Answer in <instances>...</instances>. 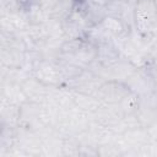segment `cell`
Wrapping results in <instances>:
<instances>
[{"label":"cell","mask_w":157,"mask_h":157,"mask_svg":"<svg viewBox=\"0 0 157 157\" xmlns=\"http://www.w3.org/2000/svg\"><path fill=\"white\" fill-rule=\"evenodd\" d=\"M102 26H103V29H105L107 32L114 33V34H121L125 29L123 20L119 17H114V16L103 17L102 18Z\"/></svg>","instance_id":"cell-1"},{"label":"cell","mask_w":157,"mask_h":157,"mask_svg":"<svg viewBox=\"0 0 157 157\" xmlns=\"http://www.w3.org/2000/svg\"><path fill=\"white\" fill-rule=\"evenodd\" d=\"M113 0H90L91 4H94V5H98V6H102V7H105L108 4H110Z\"/></svg>","instance_id":"cell-2"},{"label":"cell","mask_w":157,"mask_h":157,"mask_svg":"<svg viewBox=\"0 0 157 157\" xmlns=\"http://www.w3.org/2000/svg\"><path fill=\"white\" fill-rule=\"evenodd\" d=\"M129 2H134V4H137V2H140L141 0H128Z\"/></svg>","instance_id":"cell-3"},{"label":"cell","mask_w":157,"mask_h":157,"mask_svg":"<svg viewBox=\"0 0 157 157\" xmlns=\"http://www.w3.org/2000/svg\"><path fill=\"white\" fill-rule=\"evenodd\" d=\"M153 1V5H155V7H156V10H157V0H152Z\"/></svg>","instance_id":"cell-4"}]
</instances>
